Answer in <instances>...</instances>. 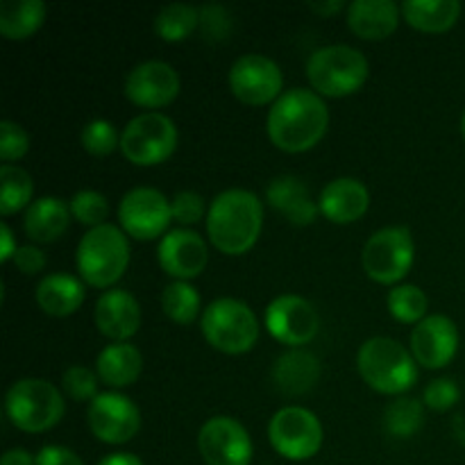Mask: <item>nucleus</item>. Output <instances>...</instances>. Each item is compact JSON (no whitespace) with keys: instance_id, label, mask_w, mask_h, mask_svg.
<instances>
[{"instance_id":"f257e3e1","label":"nucleus","mask_w":465,"mask_h":465,"mask_svg":"<svg viewBox=\"0 0 465 465\" xmlns=\"http://www.w3.org/2000/svg\"><path fill=\"white\" fill-rule=\"evenodd\" d=\"M330 125V112L318 94L309 89H291L272 103L268 112V139L282 153H307L321 143Z\"/></svg>"},{"instance_id":"f03ea898","label":"nucleus","mask_w":465,"mask_h":465,"mask_svg":"<svg viewBox=\"0 0 465 465\" xmlns=\"http://www.w3.org/2000/svg\"><path fill=\"white\" fill-rule=\"evenodd\" d=\"M263 227L262 200L245 189H230L216 195L207 213V234L223 254H245Z\"/></svg>"},{"instance_id":"7ed1b4c3","label":"nucleus","mask_w":465,"mask_h":465,"mask_svg":"<svg viewBox=\"0 0 465 465\" xmlns=\"http://www.w3.org/2000/svg\"><path fill=\"white\" fill-rule=\"evenodd\" d=\"M357 371L372 391L384 395L407 393L418 381L413 354L389 336H375L359 348Z\"/></svg>"},{"instance_id":"20e7f679","label":"nucleus","mask_w":465,"mask_h":465,"mask_svg":"<svg viewBox=\"0 0 465 465\" xmlns=\"http://www.w3.org/2000/svg\"><path fill=\"white\" fill-rule=\"evenodd\" d=\"M130 263L127 234L116 225H100L86 232L77 245V271L86 284L109 289L116 284Z\"/></svg>"},{"instance_id":"39448f33","label":"nucleus","mask_w":465,"mask_h":465,"mask_svg":"<svg viewBox=\"0 0 465 465\" xmlns=\"http://www.w3.org/2000/svg\"><path fill=\"white\" fill-rule=\"evenodd\" d=\"M64 409H66L64 398L54 384L35 377L14 381L5 395V411L9 422L27 434L53 430L64 418Z\"/></svg>"},{"instance_id":"423d86ee","label":"nucleus","mask_w":465,"mask_h":465,"mask_svg":"<svg viewBox=\"0 0 465 465\" xmlns=\"http://www.w3.org/2000/svg\"><path fill=\"white\" fill-rule=\"evenodd\" d=\"M368 59L350 45H325L318 48L307 62V77L313 91L327 98L352 95L366 84Z\"/></svg>"},{"instance_id":"0eeeda50","label":"nucleus","mask_w":465,"mask_h":465,"mask_svg":"<svg viewBox=\"0 0 465 465\" xmlns=\"http://www.w3.org/2000/svg\"><path fill=\"white\" fill-rule=\"evenodd\" d=\"M200 327L213 350L223 354H243L259 339V322L252 309L234 298L213 300L200 318Z\"/></svg>"},{"instance_id":"6e6552de","label":"nucleus","mask_w":465,"mask_h":465,"mask_svg":"<svg viewBox=\"0 0 465 465\" xmlns=\"http://www.w3.org/2000/svg\"><path fill=\"white\" fill-rule=\"evenodd\" d=\"M413 236L407 227H384L366 241L361 263L366 275L377 284L393 286L407 277L413 266Z\"/></svg>"},{"instance_id":"1a4fd4ad","label":"nucleus","mask_w":465,"mask_h":465,"mask_svg":"<svg viewBox=\"0 0 465 465\" xmlns=\"http://www.w3.org/2000/svg\"><path fill=\"white\" fill-rule=\"evenodd\" d=\"M177 145V127L159 112L139 114L121 134V153L134 166H157L166 162Z\"/></svg>"},{"instance_id":"9d476101","label":"nucleus","mask_w":465,"mask_h":465,"mask_svg":"<svg viewBox=\"0 0 465 465\" xmlns=\"http://www.w3.org/2000/svg\"><path fill=\"white\" fill-rule=\"evenodd\" d=\"M322 425L316 413L304 407H284L268 425V440L280 457L307 461L322 448Z\"/></svg>"},{"instance_id":"9b49d317","label":"nucleus","mask_w":465,"mask_h":465,"mask_svg":"<svg viewBox=\"0 0 465 465\" xmlns=\"http://www.w3.org/2000/svg\"><path fill=\"white\" fill-rule=\"evenodd\" d=\"M118 221H121L123 232L132 239L153 241L171 225L173 209L162 191L139 186L123 195L118 204Z\"/></svg>"},{"instance_id":"f8f14e48","label":"nucleus","mask_w":465,"mask_h":465,"mask_svg":"<svg viewBox=\"0 0 465 465\" xmlns=\"http://www.w3.org/2000/svg\"><path fill=\"white\" fill-rule=\"evenodd\" d=\"M282 77L280 66L266 54H243L230 68V89L236 100L252 107L272 103L280 98Z\"/></svg>"},{"instance_id":"ddd939ff","label":"nucleus","mask_w":465,"mask_h":465,"mask_svg":"<svg viewBox=\"0 0 465 465\" xmlns=\"http://www.w3.org/2000/svg\"><path fill=\"white\" fill-rule=\"evenodd\" d=\"M266 330L272 339L295 350L316 339L321 318L313 304L300 295H280L266 309Z\"/></svg>"},{"instance_id":"4468645a","label":"nucleus","mask_w":465,"mask_h":465,"mask_svg":"<svg viewBox=\"0 0 465 465\" xmlns=\"http://www.w3.org/2000/svg\"><path fill=\"white\" fill-rule=\"evenodd\" d=\"M198 450L207 465H250L252 440L234 418H209L198 434Z\"/></svg>"},{"instance_id":"2eb2a0df","label":"nucleus","mask_w":465,"mask_h":465,"mask_svg":"<svg viewBox=\"0 0 465 465\" xmlns=\"http://www.w3.org/2000/svg\"><path fill=\"white\" fill-rule=\"evenodd\" d=\"M89 430L107 445H123L141 430L139 407L121 393H100L89 404Z\"/></svg>"},{"instance_id":"dca6fc26","label":"nucleus","mask_w":465,"mask_h":465,"mask_svg":"<svg viewBox=\"0 0 465 465\" xmlns=\"http://www.w3.org/2000/svg\"><path fill=\"white\" fill-rule=\"evenodd\" d=\"M180 75L166 62H143L130 71L125 80V95L145 109H159L171 104L180 94Z\"/></svg>"},{"instance_id":"f3484780","label":"nucleus","mask_w":465,"mask_h":465,"mask_svg":"<svg viewBox=\"0 0 465 465\" xmlns=\"http://www.w3.org/2000/svg\"><path fill=\"white\" fill-rule=\"evenodd\" d=\"M459 350V330L448 316H427L411 331V354L420 366L430 371L445 368Z\"/></svg>"},{"instance_id":"a211bd4d","label":"nucleus","mask_w":465,"mask_h":465,"mask_svg":"<svg viewBox=\"0 0 465 465\" xmlns=\"http://www.w3.org/2000/svg\"><path fill=\"white\" fill-rule=\"evenodd\" d=\"M157 259L163 272L175 277V282H186L204 271L209 262V250L203 236L195 232L173 230L159 243Z\"/></svg>"},{"instance_id":"6ab92c4d","label":"nucleus","mask_w":465,"mask_h":465,"mask_svg":"<svg viewBox=\"0 0 465 465\" xmlns=\"http://www.w3.org/2000/svg\"><path fill=\"white\" fill-rule=\"evenodd\" d=\"M95 327L114 343H127L139 331L141 307L125 289L104 291L95 302Z\"/></svg>"},{"instance_id":"aec40b11","label":"nucleus","mask_w":465,"mask_h":465,"mask_svg":"<svg viewBox=\"0 0 465 465\" xmlns=\"http://www.w3.org/2000/svg\"><path fill=\"white\" fill-rule=\"evenodd\" d=\"M368 207H371V193L363 182L354 180V177H339V180L330 182L318 198L321 213L336 225L359 221L368 212Z\"/></svg>"},{"instance_id":"412c9836","label":"nucleus","mask_w":465,"mask_h":465,"mask_svg":"<svg viewBox=\"0 0 465 465\" xmlns=\"http://www.w3.org/2000/svg\"><path fill=\"white\" fill-rule=\"evenodd\" d=\"M266 200L286 221L300 227L312 225L318 218V213H321L318 203H313L309 189L298 177L282 175L272 180L271 186L266 189Z\"/></svg>"},{"instance_id":"4be33fe9","label":"nucleus","mask_w":465,"mask_h":465,"mask_svg":"<svg viewBox=\"0 0 465 465\" xmlns=\"http://www.w3.org/2000/svg\"><path fill=\"white\" fill-rule=\"evenodd\" d=\"M400 7L393 0H354L348 7V25L359 39L381 41L398 30Z\"/></svg>"},{"instance_id":"5701e85b","label":"nucleus","mask_w":465,"mask_h":465,"mask_svg":"<svg viewBox=\"0 0 465 465\" xmlns=\"http://www.w3.org/2000/svg\"><path fill=\"white\" fill-rule=\"evenodd\" d=\"M71 216V204L64 203L62 198L45 195L27 207L23 227H25V234L36 243H53L62 239L64 232L68 230Z\"/></svg>"},{"instance_id":"b1692460","label":"nucleus","mask_w":465,"mask_h":465,"mask_svg":"<svg viewBox=\"0 0 465 465\" xmlns=\"http://www.w3.org/2000/svg\"><path fill=\"white\" fill-rule=\"evenodd\" d=\"M82 302H84V286L68 272H54V275L44 277L36 286V304L48 316H71L82 307Z\"/></svg>"},{"instance_id":"393cba45","label":"nucleus","mask_w":465,"mask_h":465,"mask_svg":"<svg viewBox=\"0 0 465 465\" xmlns=\"http://www.w3.org/2000/svg\"><path fill=\"white\" fill-rule=\"evenodd\" d=\"M318 377H321V361L312 352L298 348L282 354L272 371L277 389L286 395H304L316 386Z\"/></svg>"},{"instance_id":"a878e982","label":"nucleus","mask_w":465,"mask_h":465,"mask_svg":"<svg viewBox=\"0 0 465 465\" xmlns=\"http://www.w3.org/2000/svg\"><path fill=\"white\" fill-rule=\"evenodd\" d=\"M95 371H98V377L107 386L125 389V386L134 384L139 380L141 371H143V357H141L134 345L112 343L98 354Z\"/></svg>"},{"instance_id":"bb28decb","label":"nucleus","mask_w":465,"mask_h":465,"mask_svg":"<svg viewBox=\"0 0 465 465\" xmlns=\"http://www.w3.org/2000/svg\"><path fill=\"white\" fill-rule=\"evenodd\" d=\"M400 12L416 30L440 35L457 25L461 16V3L459 0H407L400 5Z\"/></svg>"},{"instance_id":"cd10ccee","label":"nucleus","mask_w":465,"mask_h":465,"mask_svg":"<svg viewBox=\"0 0 465 465\" xmlns=\"http://www.w3.org/2000/svg\"><path fill=\"white\" fill-rule=\"evenodd\" d=\"M45 21L41 0H3L0 3V32L9 41L30 39Z\"/></svg>"},{"instance_id":"c85d7f7f","label":"nucleus","mask_w":465,"mask_h":465,"mask_svg":"<svg viewBox=\"0 0 465 465\" xmlns=\"http://www.w3.org/2000/svg\"><path fill=\"white\" fill-rule=\"evenodd\" d=\"M200 25V9L193 5L173 3L166 5L162 12L154 18V32L159 39L168 41V44H177L184 41L198 30Z\"/></svg>"},{"instance_id":"c756f323","label":"nucleus","mask_w":465,"mask_h":465,"mask_svg":"<svg viewBox=\"0 0 465 465\" xmlns=\"http://www.w3.org/2000/svg\"><path fill=\"white\" fill-rule=\"evenodd\" d=\"M0 189H3L0 191V213L3 216H12L32 204L30 200L35 193V184L21 166H14V163L0 166Z\"/></svg>"},{"instance_id":"7c9ffc66","label":"nucleus","mask_w":465,"mask_h":465,"mask_svg":"<svg viewBox=\"0 0 465 465\" xmlns=\"http://www.w3.org/2000/svg\"><path fill=\"white\" fill-rule=\"evenodd\" d=\"M384 425L395 439H411L425 425V407L416 398H398L386 407Z\"/></svg>"},{"instance_id":"2f4dec72","label":"nucleus","mask_w":465,"mask_h":465,"mask_svg":"<svg viewBox=\"0 0 465 465\" xmlns=\"http://www.w3.org/2000/svg\"><path fill=\"white\" fill-rule=\"evenodd\" d=\"M162 309L177 325H191L200 313V295L189 282H171L162 293Z\"/></svg>"},{"instance_id":"473e14b6","label":"nucleus","mask_w":465,"mask_h":465,"mask_svg":"<svg viewBox=\"0 0 465 465\" xmlns=\"http://www.w3.org/2000/svg\"><path fill=\"white\" fill-rule=\"evenodd\" d=\"M389 312L395 321L418 325L425 321L427 313V295L422 289L413 284H400L389 293Z\"/></svg>"},{"instance_id":"72a5a7b5","label":"nucleus","mask_w":465,"mask_h":465,"mask_svg":"<svg viewBox=\"0 0 465 465\" xmlns=\"http://www.w3.org/2000/svg\"><path fill=\"white\" fill-rule=\"evenodd\" d=\"M71 213L77 223L86 225L89 230L100 225H107L109 216V203L103 193L98 191H80V193L73 195L71 203Z\"/></svg>"},{"instance_id":"f704fd0d","label":"nucleus","mask_w":465,"mask_h":465,"mask_svg":"<svg viewBox=\"0 0 465 465\" xmlns=\"http://www.w3.org/2000/svg\"><path fill=\"white\" fill-rule=\"evenodd\" d=\"M82 145L94 157H107L114 150L121 148V136L116 134V127L109 121H91L82 130Z\"/></svg>"},{"instance_id":"c9c22d12","label":"nucleus","mask_w":465,"mask_h":465,"mask_svg":"<svg viewBox=\"0 0 465 465\" xmlns=\"http://www.w3.org/2000/svg\"><path fill=\"white\" fill-rule=\"evenodd\" d=\"M64 391L71 400L75 402H86L91 400L94 402L98 398V380H95L94 372L84 366H71L64 372Z\"/></svg>"},{"instance_id":"e433bc0d","label":"nucleus","mask_w":465,"mask_h":465,"mask_svg":"<svg viewBox=\"0 0 465 465\" xmlns=\"http://www.w3.org/2000/svg\"><path fill=\"white\" fill-rule=\"evenodd\" d=\"M30 150V136L18 123L3 121L0 123V157L3 162H18Z\"/></svg>"},{"instance_id":"4c0bfd02","label":"nucleus","mask_w":465,"mask_h":465,"mask_svg":"<svg viewBox=\"0 0 465 465\" xmlns=\"http://www.w3.org/2000/svg\"><path fill=\"white\" fill-rule=\"evenodd\" d=\"M461 398V391H459L457 381L450 380V377H440V380H434L427 384L425 393H422V400L430 409L434 411H448Z\"/></svg>"},{"instance_id":"58836bf2","label":"nucleus","mask_w":465,"mask_h":465,"mask_svg":"<svg viewBox=\"0 0 465 465\" xmlns=\"http://www.w3.org/2000/svg\"><path fill=\"white\" fill-rule=\"evenodd\" d=\"M173 209V221L182 223V225H193L200 223L204 216V200L200 193L193 191H180L171 203Z\"/></svg>"},{"instance_id":"ea45409f","label":"nucleus","mask_w":465,"mask_h":465,"mask_svg":"<svg viewBox=\"0 0 465 465\" xmlns=\"http://www.w3.org/2000/svg\"><path fill=\"white\" fill-rule=\"evenodd\" d=\"M12 262L23 275H36V272L45 268V254L39 248H35V245H18Z\"/></svg>"},{"instance_id":"a19ab883","label":"nucleus","mask_w":465,"mask_h":465,"mask_svg":"<svg viewBox=\"0 0 465 465\" xmlns=\"http://www.w3.org/2000/svg\"><path fill=\"white\" fill-rule=\"evenodd\" d=\"M36 465H84L73 450L64 445H45L36 454Z\"/></svg>"},{"instance_id":"79ce46f5","label":"nucleus","mask_w":465,"mask_h":465,"mask_svg":"<svg viewBox=\"0 0 465 465\" xmlns=\"http://www.w3.org/2000/svg\"><path fill=\"white\" fill-rule=\"evenodd\" d=\"M0 241H3V250H0V262H12L14 259V254H16V250H18V245H16V241H14V234H12V230H9V225H0Z\"/></svg>"},{"instance_id":"37998d69","label":"nucleus","mask_w":465,"mask_h":465,"mask_svg":"<svg viewBox=\"0 0 465 465\" xmlns=\"http://www.w3.org/2000/svg\"><path fill=\"white\" fill-rule=\"evenodd\" d=\"M0 465H36V457H32L27 450L14 448V450H7V452L3 454Z\"/></svg>"},{"instance_id":"c03bdc74","label":"nucleus","mask_w":465,"mask_h":465,"mask_svg":"<svg viewBox=\"0 0 465 465\" xmlns=\"http://www.w3.org/2000/svg\"><path fill=\"white\" fill-rule=\"evenodd\" d=\"M345 5L341 0H318V3H309V9L316 12L318 16H334L343 9Z\"/></svg>"},{"instance_id":"a18cd8bd","label":"nucleus","mask_w":465,"mask_h":465,"mask_svg":"<svg viewBox=\"0 0 465 465\" xmlns=\"http://www.w3.org/2000/svg\"><path fill=\"white\" fill-rule=\"evenodd\" d=\"M98 465H143V461H141L136 454L116 452V454H109V457H104Z\"/></svg>"},{"instance_id":"49530a36","label":"nucleus","mask_w":465,"mask_h":465,"mask_svg":"<svg viewBox=\"0 0 465 465\" xmlns=\"http://www.w3.org/2000/svg\"><path fill=\"white\" fill-rule=\"evenodd\" d=\"M461 134H463V139H465V114H463V118H461Z\"/></svg>"}]
</instances>
